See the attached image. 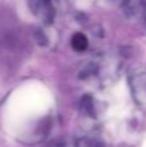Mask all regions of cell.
<instances>
[{
	"label": "cell",
	"mask_w": 146,
	"mask_h": 147,
	"mask_svg": "<svg viewBox=\"0 0 146 147\" xmlns=\"http://www.w3.org/2000/svg\"><path fill=\"white\" fill-rule=\"evenodd\" d=\"M30 9L45 25H51L56 17V8L52 0H30Z\"/></svg>",
	"instance_id": "obj_1"
},
{
	"label": "cell",
	"mask_w": 146,
	"mask_h": 147,
	"mask_svg": "<svg viewBox=\"0 0 146 147\" xmlns=\"http://www.w3.org/2000/svg\"><path fill=\"white\" fill-rule=\"evenodd\" d=\"M131 88L132 93H133V98L141 106H146V70L132 74Z\"/></svg>",
	"instance_id": "obj_2"
},
{
	"label": "cell",
	"mask_w": 146,
	"mask_h": 147,
	"mask_svg": "<svg viewBox=\"0 0 146 147\" xmlns=\"http://www.w3.org/2000/svg\"><path fill=\"white\" fill-rule=\"evenodd\" d=\"M122 8L128 18L146 21V0H124Z\"/></svg>",
	"instance_id": "obj_3"
},
{
	"label": "cell",
	"mask_w": 146,
	"mask_h": 147,
	"mask_svg": "<svg viewBox=\"0 0 146 147\" xmlns=\"http://www.w3.org/2000/svg\"><path fill=\"white\" fill-rule=\"evenodd\" d=\"M88 44H89L88 38L83 32H76V34H74V35H72V38H71V47H72V49H74L75 52H79V53H80V52L87 51Z\"/></svg>",
	"instance_id": "obj_4"
},
{
	"label": "cell",
	"mask_w": 146,
	"mask_h": 147,
	"mask_svg": "<svg viewBox=\"0 0 146 147\" xmlns=\"http://www.w3.org/2000/svg\"><path fill=\"white\" fill-rule=\"evenodd\" d=\"M75 147H107V145L95 137H82L76 141Z\"/></svg>",
	"instance_id": "obj_5"
},
{
	"label": "cell",
	"mask_w": 146,
	"mask_h": 147,
	"mask_svg": "<svg viewBox=\"0 0 146 147\" xmlns=\"http://www.w3.org/2000/svg\"><path fill=\"white\" fill-rule=\"evenodd\" d=\"M80 111L87 116H95V101L91 96H84L80 101Z\"/></svg>",
	"instance_id": "obj_6"
},
{
	"label": "cell",
	"mask_w": 146,
	"mask_h": 147,
	"mask_svg": "<svg viewBox=\"0 0 146 147\" xmlns=\"http://www.w3.org/2000/svg\"><path fill=\"white\" fill-rule=\"evenodd\" d=\"M51 147H67L66 143L62 142V141H57V142H53L51 145Z\"/></svg>",
	"instance_id": "obj_7"
}]
</instances>
